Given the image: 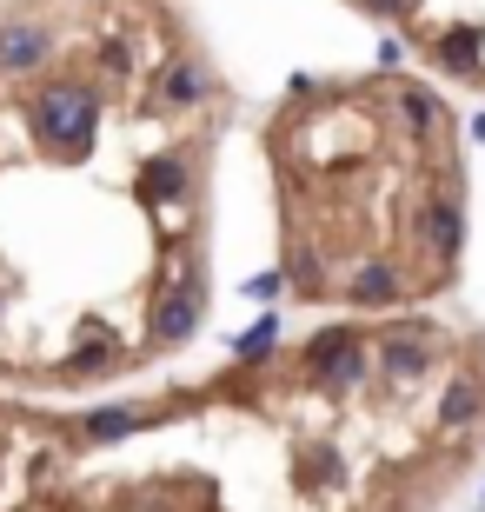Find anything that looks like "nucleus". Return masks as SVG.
I'll return each mask as SVG.
<instances>
[{"label": "nucleus", "mask_w": 485, "mask_h": 512, "mask_svg": "<svg viewBox=\"0 0 485 512\" xmlns=\"http://www.w3.org/2000/svg\"><path fill=\"white\" fill-rule=\"evenodd\" d=\"M452 94L485 100V0H339Z\"/></svg>", "instance_id": "20e7f679"}, {"label": "nucleus", "mask_w": 485, "mask_h": 512, "mask_svg": "<svg viewBox=\"0 0 485 512\" xmlns=\"http://www.w3.org/2000/svg\"><path fill=\"white\" fill-rule=\"evenodd\" d=\"M273 253L313 320L439 313L466 280V120L419 67L313 74L260 120Z\"/></svg>", "instance_id": "7ed1b4c3"}, {"label": "nucleus", "mask_w": 485, "mask_h": 512, "mask_svg": "<svg viewBox=\"0 0 485 512\" xmlns=\"http://www.w3.org/2000/svg\"><path fill=\"white\" fill-rule=\"evenodd\" d=\"M233 114L187 0H0V393L140 386L200 340Z\"/></svg>", "instance_id": "f257e3e1"}, {"label": "nucleus", "mask_w": 485, "mask_h": 512, "mask_svg": "<svg viewBox=\"0 0 485 512\" xmlns=\"http://www.w3.org/2000/svg\"><path fill=\"white\" fill-rule=\"evenodd\" d=\"M485 459V326L313 320L80 399L0 393V512H439Z\"/></svg>", "instance_id": "f03ea898"}]
</instances>
